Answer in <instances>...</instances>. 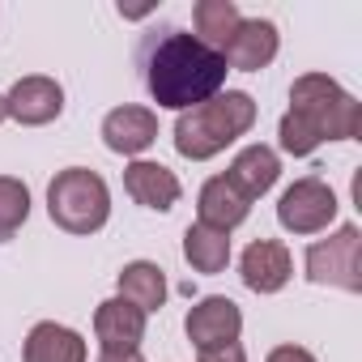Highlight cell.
Wrapping results in <instances>:
<instances>
[{
    "instance_id": "6da1fadb",
    "label": "cell",
    "mask_w": 362,
    "mask_h": 362,
    "mask_svg": "<svg viewBox=\"0 0 362 362\" xmlns=\"http://www.w3.org/2000/svg\"><path fill=\"white\" fill-rule=\"evenodd\" d=\"M226 73L230 69H226L222 52L205 47L192 30H179V26L149 35L141 47L145 90L166 111H192V107L209 103L214 94H222Z\"/></svg>"
},
{
    "instance_id": "7a4b0ae2",
    "label": "cell",
    "mask_w": 362,
    "mask_h": 362,
    "mask_svg": "<svg viewBox=\"0 0 362 362\" xmlns=\"http://www.w3.org/2000/svg\"><path fill=\"white\" fill-rule=\"evenodd\" d=\"M252 124H256L252 94L222 90V94H214L209 103H201L192 111H179L175 149L184 158H192V162H205V158H218L226 145H235L243 132H252Z\"/></svg>"
},
{
    "instance_id": "3957f363",
    "label": "cell",
    "mask_w": 362,
    "mask_h": 362,
    "mask_svg": "<svg viewBox=\"0 0 362 362\" xmlns=\"http://www.w3.org/2000/svg\"><path fill=\"white\" fill-rule=\"evenodd\" d=\"M290 111L320 141H358L362 132V103L345 94L328 73H303L290 86Z\"/></svg>"
},
{
    "instance_id": "277c9868",
    "label": "cell",
    "mask_w": 362,
    "mask_h": 362,
    "mask_svg": "<svg viewBox=\"0 0 362 362\" xmlns=\"http://www.w3.org/2000/svg\"><path fill=\"white\" fill-rule=\"evenodd\" d=\"M47 214L69 235H98L111 218V188L90 166H69L47 184Z\"/></svg>"
},
{
    "instance_id": "5b68a950",
    "label": "cell",
    "mask_w": 362,
    "mask_h": 362,
    "mask_svg": "<svg viewBox=\"0 0 362 362\" xmlns=\"http://www.w3.org/2000/svg\"><path fill=\"white\" fill-rule=\"evenodd\" d=\"M307 281L358 294L362 290V230L337 226L328 239L311 243L307 247Z\"/></svg>"
},
{
    "instance_id": "8992f818",
    "label": "cell",
    "mask_w": 362,
    "mask_h": 362,
    "mask_svg": "<svg viewBox=\"0 0 362 362\" xmlns=\"http://www.w3.org/2000/svg\"><path fill=\"white\" fill-rule=\"evenodd\" d=\"M337 192L324 184L320 175H303V179H294V184L281 192V201H277V222H281V230H290V235H320V230H328L332 226V218H337Z\"/></svg>"
},
{
    "instance_id": "52a82bcc",
    "label": "cell",
    "mask_w": 362,
    "mask_h": 362,
    "mask_svg": "<svg viewBox=\"0 0 362 362\" xmlns=\"http://www.w3.org/2000/svg\"><path fill=\"white\" fill-rule=\"evenodd\" d=\"M184 332H188V341H192L197 349L235 345L239 332H243V311H239L235 298H226V294H209V298H201V303L188 311Z\"/></svg>"
},
{
    "instance_id": "ba28073f",
    "label": "cell",
    "mask_w": 362,
    "mask_h": 362,
    "mask_svg": "<svg viewBox=\"0 0 362 362\" xmlns=\"http://www.w3.org/2000/svg\"><path fill=\"white\" fill-rule=\"evenodd\" d=\"M60 111H64V90L56 77H43V73L13 81V90L5 94V115L26 128H43L52 119H60Z\"/></svg>"
},
{
    "instance_id": "9c48e42d",
    "label": "cell",
    "mask_w": 362,
    "mask_h": 362,
    "mask_svg": "<svg viewBox=\"0 0 362 362\" xmlns=\"http://www.w3.org/2000/svg\"><path fill=\"white\" fill-rule=\"evenodd\" d=\"M94 337L103 345V354H136L145 341V311L128 298H107L94 311Z\"/></svg>"
},
{
    "instance_id": "30bf717a",
    "label": "cell",
    "mask_w": 362,
    "mask_h": 362,
    "mask_svg": "<svg viewBox=\"0 0 362 362\" xmlns=\"http://www.w3.org/2000/svg\"><path fill=\"white\" fill-rule=\"evenodd\" d=\"M277 47H281V35L269 18H243L235 39L226 43L222 60L226 69H239V73H260L277 60Z\"/></svg>"
},
{
    "instance_id": "8fae6325",
    "label": "cell",
    "mask_w": 362,
    "mask_h": 362,
    "mask_svg": "<svg viewBox=\"0 0 362 362\" xmlns=\"http://www.w3.org/2000/svg\"><path fill=\"white\" fill-rule=\"evenodd\" d=\"M294 273V260H290V247L277 243V239H256L247 243V252L239 256V277L247 290L256 294H277Z\"/></svg>"
},
{
    "instance_id": "7c38bea8",
    "label": "cell",
    "mask_w": 362,
    "mask_h": 362,
    "mask_svg": "<svg viewBox=\"0 0 362 362\" xmlns=\"http://www.w3.org/2000/svg\"><path fill=\"white\" fill-rule=\"evenodd\" d=\"M124 192H128L136 205L166 214V209H175V201H179V192H184V188H179V179H175L170 166L136 158V162L124 166Z\"/></svg>"
},
{
    "instance_id": "4fadbf2b",
    "label": "cell",
    "mask_w": 362,
    "mask_h": 362,
    "mask_svg": "<svg viewBox=\"0 0 362 362\" xmlns=\"http://www.w3.org/2000/svg\"><path fill=\"white\" fill-rule=\"evenodd\" d=\"M103 141L111 153H124V158L145 153L158 141V115L149 107H115L103 119Z\"/></svg>"
},
{
    "instance_id": "5bb4252c",
    "label": "cell",
    "mask_w": 362,
    "mask_h": 362,
    "mask_svg": "<svg viewBox=\"0 0 362 362\" xmlns=\"http://www.w3.org/2000/svg\"><path fill=\"white\" fill-rule=\"evenodd\" d=\"M197 214H201V226H214V230L230 235L235 226L247 222L252 201L230 184L226 175H214V179H205V188H201V197H197Z\"/></svg>"
},
{
    "instance_id": "9a60e30c",
    "label": "cell",
    "mask_w": 362,
    "mask_h": 362,
    "mask_svg": "<svg viewBox=\"0 0 362 362\" xmlns=\"http://www.w3.org/2000/svg\"><path fill=\"white\" fill-rule=\"evenodd\" d=\"M86 337L56 324V320H43L26 332V345H22V362H86Z\"/></svg>"
},
{
    "instance_id": "2e32d148",
    "label": "cell",
    "mask_w": 362,
    "mask_h": 362,
    "mask_svg": "<svg viewBox=\"0 0 362 362\" xmlns=\"http://www.w3.org/2000/svg\"><path fill=\"white\" fill-rule=\"evenodd\" d=\"M277 175H281V158H277V149L273 145H247V149H239L235 153V162H230V170H226V179L247 197V201H256V197H264L273 184H277Z\"/></svg>"
},
{
    "instance_id": "e0dca14e",
    "label": "cell",
    "mask_w": 362,
    "mask_h": 362,
    "mask_svg": "<svg viewBox=\"0 0 362 362\" xmlns=\"http://www.w3.org/2000/svg\"><path fill=\"white\" fill-rule=\"evenodd\" d=\"M243 13L235 0H197L192 5V26H197V39L214 52H226V43L235 39Z\"/></svg>"
},
{
    "instance_id": "ac0fdd59",
    "label": "cell",
    "mask_w": 362,
    "mask_h": 362,
    "mask_svg": "<svg viewBox=\"0 0 362 362\" xmlns=\"http://www.w3.org/2000/svg\"><path fill=\"white\" fill-rule=\"evenodd\" d=\"M184 260L192 264V273H222L230 264V235L192 222L184 230Z\"/></svg>"
},
{
    "instance_id": "d6986e66",
    "label": "cell",
    "mask_w": 362,
    "mask_h": 362,
    "mask_svg": "<svg viewBox=\"0 0 362 362\" xmlns=\"http://www.w3.org/2000/svg\"><path fill=\"white\" fill-rule=\"evenodd\" d=\"M119 298L136 303L145 315L158 311V307L166 303V277H162V269H158L153 260H132V264H124V269H119Z\"/></svg>"
},
{
    "instance_id": "ffe728a7",
    "label": "cell",
    "mask_w": 362,
    "mask_h": 362,
    "mask_svg": "<svg viewBox=\"0 0 362 362\" xmlns=\"http://www.w3.org/2000/svg\"><path fill=\"white\" fill-rule=\"evenodd\" d=\"M30 218V188L13 175H0V243L13 239Z\"/></svg>"
},
{
    "instance_id": "44dd1931",
    "label": "cell",
    "mask_w": 362,
    "mask_h": 362,
    "mask_svg": "<svg viewBox=\"0 0 362 362\" xmlns=\"http://www.w3.org/2000/svg\"><path fill=\"white\" fill-rule=\"evenodd\" d=\"M201 362H247V354H243V345L235 341V345H218V349H201Z\"/></svg>"
},
{
    "instance_id": "7402d4cb",
    "label": "cell",
    "mask_w": 362,
    "mask_h": 362,
    "mask_svg": "<svg viewBox=\"0 0 362 362\" xmlns=\"http://www.w3.org/2000/svg\"><path fill=\"white\" fill-rule=\"evenodd\" d=\"M264 362H315V354H311V349H303V345H277Z\"/></svg>"
},
{
    "instance_id": "603a6c76",
    "label": "cell",
    "mask_w": 362,
    "mask_h": 362,
    "mask_svg": "<svg viewBox=\"0 0 362 362\" xmlns=\"http://www.w3.org/2000/svg\"><path fill=\"white\" fill-rule=\"evenodd\" d=\"M98 362H145L141 354H98Z\"/></svg>"
},
{
    "instance_id": "cb8c5ba5",
    "label": "cell",
    "mask_w": 362,
    "mask_h": 362,
    "mask_svg": "<svg viewBox=\"0 0 362 362\" xmlns=\"http://www.w3.org/2000/svg\"><path fill=\"white\" fill-rule=\"evenodd\" d=\"M0 119H9V115H5V94H0Z\"/></svg>"
}]
</instances>
